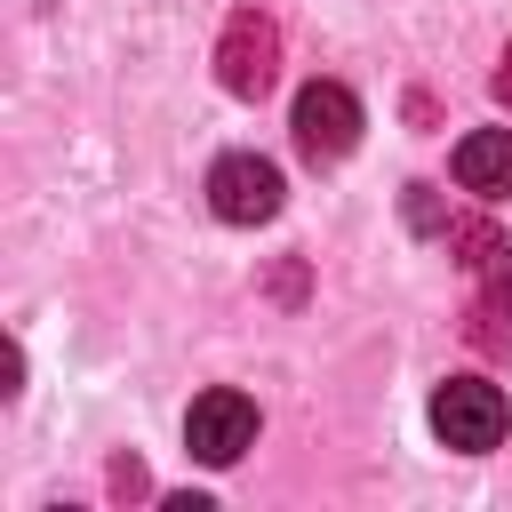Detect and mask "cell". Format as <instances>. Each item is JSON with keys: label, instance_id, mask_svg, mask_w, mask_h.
Masks as SVG:
<instances>
[{"label": "cell", "instance_id": "obj_8", "mask_svg": "<svg viewBox=\"0 0 512 512\" xmlns=\"http://www.w3.org/2000/svg\"><path fill=\"white\" fill-rule=\"evenodd\" d=\"M440 240H448V256H456L464 272H480V264L504 248V240H496V224H480V216H448V232H440Z\"/></svg>", "mask_w": 512, "mask_h": 512}, {"label": "cell", "instance_id": "obj_3", "mask_svg": "<svg viewBox=\"0 0 512 512\" xmlns=\"http://www.w3.org/2000/svg\"><path fill=\"white\" fill-rule=\"evenodd\" d=\"M216 80L232 96H248V104L280 80V24L264 8H232L224 16V32H216Z\"/></svg>", "mask_w": 512, "mask_h": 512}, {"label": "cell", "instance_id": "obj_5", "mask_svg": "<svg viewBox=\"0 0 512 512\" xmlns=\"http://www.w3.org/2000/svg\"><path fill=\"white\" fill-rule=\"evenodd\" d=\"M280 168L264 160V152H224L216 168H208V208L224 216V224H272L280 216Z\"/></svg>", "mask_w": 512, "mask_h": 512}, {"label": "cell", "instance_id": "obj_1", "mask_svg": "<svg viewBox=\"0 0 512 512\" xmlns=\"http://www.w3.org/2000/svg\"><path fill=\"white\" fill-rule=\"evenodd\" d=\"M504 424H512V400H504L488 376H448V384L432 392V432H440L456 456H488V448L504 440Z\"/></svg>", "mask_w": 512, "mask_h": 512}, {"label": "cell", "instance_id": "obj_10", "mask_svg": "<svg viewBox=\"0 0 512 512\" xmlns=\"http://www.w3.org/2000/svg\"><path fill=\"white\" fill-rule=\"evenodd\" d=\"M152 480H144V464L136 456H112V496H144Z\"/></svg>", "mask_w": 512, "mask_h": 512}, {"label": "cell", "instance_id": "obj_4", "mask_svg": "<svg viewBox=\"0 0 512 512\" xmlns=\"http://www.w3.org/2000/svg\"><path fill=\"white\" fill-rule=\"evenodd\" d=\"M184 448L200 456V464H240L248 448H256V400L248 392H232V384H216V392H200L192 408H184Z\"/></svg>", "mask_w": 512, "mask_h": 512}, {"label": "cell", "instance_id": "obj_7", "mask_svg": "<svg viewBox=\"0 0 512 512\" xmlns=\"http://www.w3.org/2000/svg\"><path fill=\"white\" fill-rule=\"evenodd\" d=\"M448 168H456V184H464L472 200H504V192H512V128H472V136H456Z\"/></svg>", "mask_w": 512, "mask_h": 512}, {"label": "cell", "instance_id": "obj_2", "mask_svg": "<svg viewBox=\"0 0 512 512\" xmlns=\"http://www.w3.org/2000/svg\"><path fill=\"white\" fill-rule=\"evenodd\" d=\"M288 128H296V152L312 160V168H336L352 144H360V96L344 88V80H312V88H296V112H288Z\"/></svg>", "mask_w": 512, "mask_h": 512}, {"label": "cell", "instance_id": "obj_11", "mask_svg": "<svg viewBox=\"0 0 512 512\" xmlns=\"http://www.w3.org/2000/svg\"><path fill=\"white\" fill-rule=\"evenodd\" d=\"M496 104H504V112H512V48H504V56H496Z\"/></svg>", "mask_w": 512, "mask_h": 512}, {"label": "cell", "instance_id": "obj_9", "mask_svg": "<svg viewBox=\"0 0 512 512\" xmlns=\"http://www.w3.org/2000/svg\"><path fill=\"white\" fill-rule=\"evenodd\" d=\"M408 224H416V232H448V216H440L432 184H408Z\"/></svg>", "mask_w": 512, "mask_h": 512}, {"label": "cell", "instance_id": "obj_6", "mask_svg": "<svg viewBox=\"0 0 512 512\" xmlns=\"http://www.w3.org/2000/svg\"><path fill=\"white\" fill-rule=\"evenodd\" d=\"M472 304H464V336L480 352H512V248H496L480 272H472Z\"/></svg>", "mask_w": 512, "mask_h": 512}]
</instances>
